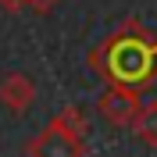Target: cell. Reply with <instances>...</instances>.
I'll list each match as a JSON object with an SVG mask.
<instances>
[{
    "label": "cell",
    "mask_w": 157,
    "mask_h": 157,
    "mask_svg": "<svg viewBox=\"0 0 157 157\" xmlns=\"http://www.w3.org/2000/svg\"><path fill=\"white\" fill-rule=\"evenodd\" d=\"M89 64L114 86L143 89L157 75V39L136 18H128L100 43V50H93Z\"/></svg>",
    "instance_id": "obj_1"
},
{
    "label": "cell",
    "mask_w": 157,
    "mask_h": 157,
    "mask_svg": "<svg viewBox=\"0 0 157 157\" xmlns=\"http://www.w3.org/2000/svg\"><path fill=\"white\" fill-rule=\"evenodd\" d=\"M25 157H86V136L68 132L57 118L29 139Z\"/></svg>",
    "instance_id": "obj_2"
},
{
    "label": "cell",
    "mask_w": 157,
    "mask_h": 157,
    "mask_svg": "<svg viewBox=\"0 0 157 157\" xmlns=\"http://www.w3.org/2000/svg\"><path fill=\"white\" fill-rule=\"evenodd\" d=\"M139 107H143V100H139V89H128V86H114L107 82V89L97 97V111L100 118L114 128H132L136 121Z\"/></svg>",
    "instance_id": "obj_3"
},
{
    "label": "cell",
    "mask_w": 157,
    "mask_h": 157,
    "mask_svg": "<svg viewBox=\"0 0 157 157\" xmlns=\"http://www.w3.org/2000/svg\"><path fill=\"white\" fill-rule=\"evenodd\" d=\"M0 104L11 111V114H25V111L36 104V82L25 71H11V75L0 78Z\"/></svg>",
    "instance_id": "obj_4"
},
{
    "label": "cell",
    "mask_w": 157,
    "mask_h": 157,
    "mask_svg": "<svg viewBox=\"0 0 157 157\" xmlns=\"http://www.w3.org/2000/svg\"><path fill=\"white\" fill-rule=\"evenodd\" d=\"M132 132H136V139H143L147 147H157V100H147V104L139 107L136 121H132Z\"/></svg>",
    "instance_id": "obj_5"
},
{
    "label": "cell",
    "mask_w": 157,
    "mask_h": 157,
    "mask_svg": "<svg viewBox=\"0 0 157 157\" xmlns=\"http://www.w3.org/2000/svg\"><path fill=\"white\" fill-rule=\"evenodd\" d=\"M57 121L68 128V132H78V136H86V132H89V121H86V114H82V107H71V104L57 114Z\"/></svg>",
    "instance_id": "obj_6"
},
{
    "label": "cell",
    "mask_w": 157,
    "mask_h": 157,
    "mask_svg": "<svg viewBox=\"0 0 157 157\" xmlns=\"http://www.w3.org/2000/svg\"><path fill=\"white\" fill-rule=\"evenodd\" d=\"M0 7L7 14H21V7H29V0H0Z\"/></svg>",
    "instance_id": "obj_7"
},
{
    "label": "cell",
    "mask_w": 157,
    "mask_h": 157,
    "mask_svg": "<svg viewBox=\"0 0 157 157\" xmlns=\"http://www.w3.org/2000/svg\"><path fill=\"white\" fill-rule=\"evenodd\" d=\"M57 4H61V0H29V7H36L39 14H47L50 7H57Z\"/></svg>",
    "instance_id": "obj_8"
}]
</instances>
